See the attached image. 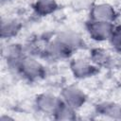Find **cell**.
Masks as SVG:
<instances>
[{
    "instance_id": "cell-9",
    "label": "cell",
    "mask_w": 121,
    "mask_h": 121,
    "mask_svg": "<svg viewBox=\"0 0 121 121\" xmlns=\"http://www.w3.org/2000/svg\"><path fill=\"white\" fill-rule=\"evenodd\" d=\"M16 29V26H15V25H13V24H11V23H8V26H5L4 25H3V26H2V34H5V32H7V35H10L11 33H13L14 32V30Z\"/></svg>"
},
{
    "instance_id": "cell-7",
    "label": "cell",
    "mask_w": 121,
    "mask_h": 121,
    "mask_svg": "<svg viewBox=\"0 0 121 121\" xmlns=\"http://www.w3.org/2000/svg\"><path fill=\"white\" fill-rule=\"evenodd\" d=\"M74 70H75V73L77 75H78L79 77H82V76H84V75H86L90 72V67L84 62L78 61V62L75 63Z\"/></svg>"
},
{
    "instance_id": "cell-1",
    "label": "cell",
    "mask_w": 121,
    "mask_h": 121,
    "mask_svg": "<svg viewBox=\"0 0 121 121\" xmlns=\"http://www.w3.org/2000/svg\"><path fill=\"white\" fill-rule=\"evenodd\" d=\"M91 33L96 39H104L111 32V26L106 22H97L91 26Z\"/></svg>"
},
{
    "instance_id": "cell-8",
    "label": "cell",
    "mask_w": 121,
    "mask_h": 121,
    "mask_svg": "<svg viewBox=\"0 0 121 121\" xmlns=\"http://www.w3.org/2000/svg\"><path fill=\"white\" fill-rule=\"evenodd\" d=\"M112 43L115 47L121 49V27H119L112 35Z\"/></svg>"
},
{
    "instance_id": "cell-2",
    "label": "cell",
    "mask_w": 121,
    "mask_h": 121,
    "mask_svg": "<svg viewBox=\"0 0 121 121\" xmlns=\"http://www.w3.org/2000/svg\"><path fill=\"white\" fill-rule=\"evenodd\" d=\"M67 101L76 106V105H78L82 102L83 100V95L79 92V90L76 89V88H69L65 91V94H64Z\"/></svg>"
},
{
    "instance_id": "cell-6",
    "label": "cell",
    "mask_w": 121,
    "mask_h": 121,
    "mask_svg": "<svg viewBox=\"0 0 121 121\" xmlns=\"http://www.w3.org/2000/svg\"><path fill=\"white\" fill-rule=\"evenodd\" d=\"M56 7L53 0H39L37 3V9L41 13H48L52 11Z\"/></svg>"
},
{
    "instance_id": "cell-4",
    "label": "cell",
    "mask_w": 121,
    "mask_h": 121,
    "mask_svg": "<svg viewBox=\"0 0 121 121\" xmlns=\"http://www.w3.org/2000/svg\"><path fill=\"white\" fill-rule=\"evenodd\" d=\"M23 68L24 71L28 75V76H38L39 71H40V65L35 62L33 60H26L23 62Z\"/></svg>"
},
{
    "instance_id": "cell-5",
    "label": "cell",
    "mask_w": 121,
    "mask_h": 121,
    "mask_svg": "<svg viewBox=\"0 0 121 121\" xmlns=\"http://www.w3.org/2000/svg\"><path fill=\"white\" fill-rule=\"evenodd\" d=\"M39 105L40 107L43 110V111H53L56 106H57V101L54 97L52 96H48V95H43V97H41V99L39 100Z\"/></svg>"
},
{
    "instance_id": "cell-3",
    "label": "cell",
    "mask_w": 121,
    "mask_h": 121,
    "mask_svg": "<svg viewBox=\"0 0 121 121\" xmlns=\"http://www.w3.org/2000/svg\"><path fill=\"white\" fill-rule=\"evenodd\" d=\"M113 11L108 6H98L94 9V16L99 20H109L112 17Z\"/></svg>"
}]
</instances>
